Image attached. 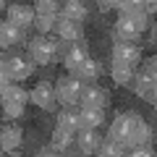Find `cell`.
<instances>
[{
  "instance_id": "6",
  "label": "cell",
  "mask_w": 157,
  "mask_h": 157,
  "mask_svg": "<svg viewBox=\"0 0 157 157\" xmlns=\"http://www.w3.org/2000/svg\"><path fill=\"white\" fill-rule=\"evenodd\" d=\"M81 89H84V84H81L76 76H66V78H60V81H58L55 100H58V102H63L66 107H73V105H78Z\"/></svg>"
},
{
  "instance_id": "8",
  "label": "cell",
  "mask_w": 157,
  "mask_h": 157,
  "mask_svg": "<svg viewBox=\"0 0 157 157\" xmlns=\"http://www.w3.org/2000/svg\"><path fill=\"white\" fill-rule=\"evenodd\" d=\"M78 105L81 107H89V110H105L110 105V92L102 89L97 84H89L81 89V97H78Z\"/></svg>"
},
{
  "instance_id": "7",
  "label": "cell",
  "mask_w": 157,
  "mask_h": 157,
  "mask_svg": "<svg viewBox=\"0 0 157 157\" xmlns=\"http://www.w3.org/2000/svg\"><path fill=\"white\" fill-rule=\"evenodd\" d=\"M141 45L139 42H115L113 45V63H121V66H131L134 68L136 63L141 60Z\"/></svg>"
},
{
  "instance_id": "1",
  "label": "cell",
  "mask_w": 157,
  "mask_h": 157,
  "mask_svg": "<svg viewBox=\"0 0 157 157\" xmlns=\"http://www.w3.org/2000/svg\"><path fill=\"white\" fill-rule=\"evenodd\" d=\"M144 123L141 121V115L139 113H121V115L113 121V126H110V136L107 139H113V141H121L123 147H131V139H134V134H136V128Z\"/></svg>"
},
{
  "instance_id": "13",
  "label": "cell",
  "mask_w": 157,
  "mask_h": 157,
  "mask_svg": "<svg viewBox=\"0 0 157 157\" xmlns=\"http://www.w3.org/2000/svg\"><path fill=\"white\" fill-rule=\"evenodd\" d=\"M55 32H58V37L63 42H71V45L84 39V26L78 21H71V18H63V16L55 18Z\"/></svg>"
},
{
  "instance_id": "10",
  "label": "cell",
  "mask_w": 157,
  "mask_h": 157,
  "mask_svg": "<svg viewBox=\"0 0 157 157\" xmlns=\"http://www.w3.org/2000/svg\"><path fill=\"white\" fill-rule=\"evenodd\" d=\"M86 60H89V45H86V39L73 42V45L63 52V66L68 68V73H76Z\"/></svg>"
},
{
  "instance_id": "4",
  "label": "cell",
  "mask_w": 157,
  "mask_h": 157,
  "mask_svg": "<svg viewBox=\"0 0 157 157\" xmlns=\"http://www.w3.org/2000/svg\"><path fill=\"white\" fill-rule=\"evenodd\" d=\"M0 100H3L6 118H18L24 113V105L29 102V92H24L18 84H11L6 89H0Z\"/></svg>"
},
{
  "instance_id": "17",
  "label": "cell",
  "mask_w": 157,
  "mask_h": 157,
  "mask_svg": "<svg viewBox=\"0 0 157 157\" xmlns=\"http://www.w3.org/2000/svg\"><path fill=\"white\" fill-rule=\"evenodd\" d=\"M21 139H24V134H21L18 126H6V128L0 131V149L3 152H16L21 147Z\"/></svg>"
},
{
  "instance_id": "21",
  "label": "cell",
  "mask_w": 157,
  "mask_h": 157,
  "mask_svg": "<svg viewBox=\"0 0 157 157\" xmlns=\"http://www.w3.org/2000/svg\"><path fill=\"white\" fill-rule=\"evenodd\" d=\"M100 73H102V63H100V60H92V58H89V60H86L81 68H78L73 76H76L78 81H94Z\"/></svg>"
},
{
  "instance_id": "14",
  "label": "cell",
  "mask_w": 157,
  "mask_h": 157,
  "mask_svg": "<svg viewBox=\"0 0 157 157\" xmlns=\"http://www.w3.org/2000/svg\"><path fill=\"white\" fill-rule=\"evenodd\" d=\"M8 24L16 29H26L34 24V8L32 6H8Z\"/></svg>"
},
{
  "instance_id": "29",
  "label": "cell",
  "mask_w": 157,
  "mask_h": 157,
  "mask_svg": "<svg viewBox=\"0 0 157 157\" xmlns=\"http://www.w3.org/2000/svg\"><path fill=\"white\" fill-rule=\"evenodd\" d=\"M115 6H118V3H100L102 11H110V8H115Z\"/></svg>"
},
{
  "instance_id": "18",
  "label": "cell",
  "mask_w": 157,
  "mask_h": 157,
  "mask_svg": "<svg viewBox=\"0 0 157 157\" xmlns=\"http://www.w3.org/2000/svg\"><path fill=\"white\" fill-rule=\"evenodd\" d=\"M24 42V32L16 26H11L8 21L0 24V47H16Z\"/></svg>"
},
{
  "instance_id": "27",
  "label": "cell",
  "mask_w": 157,
  "mask_h": 157,
  "mask_svg": "<svg viewBox=\"0 0 157 157\" xmlns=\"http://www.w3.org/2000/svg\"><path fill=\"white\" fill-rule=\"evenodd\" d=\"M13 81H11V76H8V71H6V63H3V58H0V89H6V86H11Z\"/></svg>"
},
{
  "instance_id": "20",
  "label": "cell",
  "mask_w": 157,
  "mask_h": 157,
  "mask_svg": "<svg viewBox=\"0 0 157 157\" xmlns=\"http://www.w3.org/2000/svg\"><path fill=\"white\" fill-rule=\"evenodd\" d=\"M58 16L63 18H71V21H84L86 18V6L84 3H76V0H71V3H63V8L58 11Z\"/></svg>"
},
{
  "instance_id": "24",
  "label": "cell",
  "mask_w": 157,
  "mask_h": 157,
  "mask_svg": "<svg viewBox=\"0 0 157 157\" xmlns=\"http://www.w3.org/2000/svg\"><path fill=\"white\" fill-rule=\"evenodd\" d=\"M113 81L115 84H121V86H126V84H131V78H134V68L131 66H121V63H113Z\"/></svg>"
},
{
  "instance_id": "2",
  "label": "cell",
  "mask_w": 157,
  "mask_h": 157,
  "mask_svg": "<svg viewBox=\"0 0 157 157\" xmlns=\"http://www.w3.org/2000/svg\"><path fill=\"white\" fill-rule=\"evenodd\" d=\"M147 29V16L139 13V16H121L113 26V34H115V42H139L141 34Z\"/></svg>"
},
{
  "instance_id": "9",
  "label": "cell",
  "mask_w": 157,
  "mask_h": 157,
  "mask_svg": "<svg viewBox=\"0 0 157 157\" xmlns=\"http://www.w3.org/2000/svg\"><path fill=\"white\" fill-rule=\"evenodd\" d=\"M136 94L147 102H155V58L136 73Z\"/></svg>"
},
{
  "instance_id": "25",
  "label": "cell",
  "mask_w": 157,
  "mask_h": 157,
  "mask_svg": "<svg viewBox=\"0 0 157 157\" xmlns=\"http://www.w3.org/2000/svg\"><path fill=\"white\" fill-rule=\"evenodd\" d=\"M149 141H152V128L147 123H141L139 128H136L134 139H131V147H149Z\"/></svg>"
},
{
  "instance_id": "16",
  "label": "cell",
  "mask_w": 157,
  "mask_h": 157,
  "mask_svg": "<svg viewBox=\"0 0 157 157\" xmlns=\"http://www.w3.org/2000/svg\"><path fill=\"white\" fill-rule=\"evenodd\" d=\"M58 128L68 131V134H78L81 131V118H78L76 107H63L58 113Z\"/></svg>"
},
{
  "instance_id": "22",
  "label": "cell",
  "mask_w": 157,
  "mask_h": 157,
  "mask_svg": "<svg viewBox=\"0 0 157 157\" xmlns=\"http://www.w3.org/2000/svg\"><path fill=\"white\" fill-rule=\"evenodd\" d=\"M71 144H73V134H68V131H63V128H55L52 131V141H50V147L60 155V152H66V149H71Z\"/></svg>"
},
{
  "instance_id": "19",
  "label": "cell",
  "mask_w": 157,
  "mask_h": 157,
  "mask_svg": "<svg viewBox=\"0 0 157 157\" xmlns=\"http://www.w3.org/2000/svg\"><path fill=\"white\" fill-rule=\"evenodd\" d=\"M81 118V128H100L105 123V110H89V107H81L78 110Z\"/></svg>"
},
{
  "instance_id": "23",
  "label": "cell",
  "mask_w": 157,
  "mask_h": 157,
  "mask_svg": "<svg viewBox=\"0 0 157 157\" xmlns=\"http://www.w3.org/2000/svg\"><path fill=\"white\" fill-rule=\"evenodd\" d=\"M100 157H123L126 155V147L121 141H113V139H102L100 149H97Z\"/></svg>"
},
{
  "instance_id": "3",
  "label": "cell",
  "mask_w": 157,
  "mask_h": 157,
  "mask_svg": "<svg viewBox=\"0 0 157 157\" xmlns=\"http://www.w3.org/2000/svg\"><path fill=\"white\" fill-rule=\"evenodd\" d=\"M29 55H32V63L47 66V63H52L60 55V45L47 34H37L34 39H29Z\"/></svg>"
},
{
  "instance_id": "28",
  "label": "cell",
  "mask_w": 157,
  "mask_h": 157,
  "mask_svg": "<svg viewBox=\"0 0 157 157\" xmlns=\"http://www.w3.org/2000/svg\"><path fill=\"white\" fill-rule=\"evenodd\" d=\"M37 157H58V152L52 149V147H42V149L37 152Z\"/></svg>"
},
{
  "instance_id": "26",
  "label": "cell",
  "mask_w": 157,
  "mask_h": 157,
  "mask_svg": "<svg viewBox=\"0 0 157 157\" xmlns=\"http://www.w3.org/2000/svg\"><path fill=\"white\" fill-rule=\"evenodd\" d=\"M128 157H155V152H152V147H131Z\"/></svg>"
},
{
  "instance_id": "12",
  "label": "cell",
  "mask_w": 157,
  "mask_h": 157,
  "mask_svg": "<svg viewBox=\"0 0 157 157\" xmlns=\"http://www.w3.org/2000/svg\"><path fill=\"white\" fill-rule=\"evenodd\" d=\"M29 100L37 107H42V110H55V102H58L55 100V89H52L50 81H39V84L29 92Z\"/></svg>"
},
{
  "instance_id": "5",
  "label": "cell",
  "mask_w": 157,
  "mask_h": 157,
  "mask_svg": "<svg viewBox=\"0 0 157 157\" xmlns=\"http://www.w3.org/2000/svg\"><path fill=\"white\" fill-rule=\"evenodd\" d=\"M58 11H60V6L52 3V0H39L37 6H34V26H37L39 34H47L55 26Z\"/></svg>"
},
{
  "instance_id": "15",
  "label": "cell",
  "mask_w": 157,
  "mask_h": 157,
  "mask_svg": "<svg viewBox=\"0 0 157 157\" xmlns=\"http://www.w3.org/2000/svg\"><path fill=\"white\" fill-rule=\"evenodd\" d=\"M76 144H78V152L81 155H94L100 149V144H102V134L97 128H81Z\"/></svg>"
},
{
  "instance_id": "11",
  "label": "cell",
  "mask_w": 157,
  "mask_h": 157,
  "mask_svg": "<svg viewBox=\"0 0 157 157\" xmlns=\"http://www.w3.org/2000/svg\"><path fill=\"white\" fill-rule=\"evenodd\" d=\"M3 63H6V71H8V76H11L13 84H21L24 78H29L34 73V63L26 60V58H21V55L3 58Z\"/></svg>"
},
{
  "instance_id": "30",
  "label": "cell",
  "mask_w": 157,
  "mask_h": 157,
  "mask_svg": "<svg viewBox=\"0 0 157 157\" xmlns=\"http://www.w3.org/2000/svg\"><path fill=\"white\" fill-rule=\"evenodd\" d=\"M68 157H86V155H81V152H76V155H68Z\"/></svg>"
}]
</instances>
